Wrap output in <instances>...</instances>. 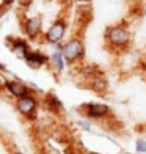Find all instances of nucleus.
<instances>
[{
    "label": "nucleus",
    "mask_w": 146,
    "mask_h": 154,
    "mask_svg": "<svg viewBox=\"0 0 146 154\" xmlns=\"http://www.w3.org/2000/svg\"><path fill=\"white\" fill-rule=\"evenodd\" d=\"M3 90L10 96L14 97V99H19V97H22L25 94H30L32 93V90L27 87L24 82H20V80H6L3 83Z\"/></svg>",
    "instance_id": "obj_7"
},
{
    "label": "nucleus",
    "mask_w": 146,
    "mask_h": 154,
    "mask_svg": "<svg viewBox=\"0 0 146 154\" xmlns=\"http://www.w3.org/2000/svg\"><path fill=\"white\" fill-rule=\"evenodd\" d=\"M135 152L137 154H146V140H143V138L135 140Z\"/></svg>",
    "instance_id": "obj_13"
},
{
    "label": "nucleus",
    "mask_w": 146,
    "mask_h": 154,
    "mask_svg": "<svg viewBox=\"0 0 146 154\" xmlns=\"http://www.w3.org/2000/svg\"><path fill=\"white\" fill-rule=\"evenodd\" d=\"M13 154H24V152H20V151H14V152H13Z\"/></svg>",
    "instance_id": "obj_17"
},
{
    "label": "nucleus",
    "mask_w": 146,
    "mask_h": 154,
    "mask_svg": "<svg viewBox=\"0 0 146 154\" xmlns=\"http://www.w3.org/2000/svg\"><path fill=\"white\" fill-rule=\"evenodd\" d=\"M17 2V0H2V8L5 10V8H10V6H13Z\"/></svg>",
    "instance_id": "obj_15"
},
{
    "label": "nucleus",
    "mask_w": 146,
    "mask_h": 154,
    "mask_svg": "<svg viewBox=\"0 0 146 154\" xmlns=\"http://www.w3.org/2000/svg\"><path fill=\"white\" fill-rule=\"evenodd\" d=\"M24 60L27 63V66L32 68V69H39V68L46 66L47 63H50V58H49L46 54H43L41 51H30L24 57Z\"/></svg>",
    "instance_id": "obj_9"
},
{
    "label": "nucleus",
    "mask_w": 146,
    "mask_h": 154,
    "mask_svg": "<svg viewBox=\"0 0 146 154\" xmlns=\"http://www.w3.org/2000/svg\"><path fill=\"white\" fill-rule=\"evenodd\" d=\"M38 106H39V101H38V97L35 96L33 93L25 94L22 97H19V99H16L17 112L24 118H27V120H35V118H36Z\"/></svg>",
    "instance_id": "obj_4"
},
{
    "label": "nucleus",
    "mask_w": 146,
    "mask_h": 154,
    "mask_svg": "<svg viewBox=\"0 0 146 154\" xmlns=\"http://www.w3.org/2000/svg\"><path fill=\"white\" fill-rule=\"evenodd\" d=\"M79 126H82V129H85V131H90V124H88V123L79 121Z\"/></svg>",
    "instance_id": "obj_16"
},
{
    "label": "nucleus",
    "mask_w": 146,
    "mask_h": 154,
    "mask_svg": "<svg viewBox=\"0 0 146 154\" xmlns=\"http://www.w3.org/2000/svg\"><path fill=\"white\" fill-rule=\"evenodd\" d=\"M33 3V0H17V5L20 6L22 10H27V8H30Z\"/></svg>",
    "instance_id": "obj_14"
},
{
    "label": "nucleus",
    "mask_w": 146,
    "mask_h": 154,
    "mask_svg": "<svg viewBox=\"0 0 146 154\" xmlns=\"http://www.w3.org/2000/svg\"><path fill=\"white\" fill-rule=\"evenodd\" d=\"M6 44L10 46V51L17 55V57H25L32 49H30V44L29 41L24 39V38H14V36H8L6 38Z\"/></svg>",
    "instance_id": "obj_8"
},
{
    "label": "nucleus",
    "mask_w": 146,
    "mask_h": 154,
    "mask_svg": "<svg viewBox=\"0 0 146 154\" xmlns=\"http://www.w3.org/2000/svg\"><path fill=\"white\" fill-rule=\"evenodd\" d=\"M61 49H63L66 63L80 61L85 57V44H83V39L79 36H72L71 39H68L65 44H61Z\"/></svg>",
    "instance_id": "obj_2"
},
{
    "label": "nucleus",
    "mask_w": 146,
    "mask_h": 154,
    "mask_svg": "<svg viewBox=\"0 0 146 154\" xmlns=\"http://www.w3.org/2000/svg\"><path fill=\"white\" fill-rule=\"evenodd\" d=\"M66 32H68L66 20L63 17H58V19H55L52 22V25L49 27V30L43 35V38H44V41L47 44L58 46V44H61L63 38L66 36Z\"/></svg>",
    "instance_id": "obj_3"
},
{
    "label": "nucleus",
    "mask_w": 146,
    "mask_h": 154,
    "mask_svg": "<svg viewBox=\"0 0 146 154\" xmlns=\"http://www.w3.org/2000/svg\"><path fill=\"white\" fill-rule=\"evenodd\" d=\"M50 66L53 68V71L57 74H61L65 71V66H66V58L63 55V49H61V44L55 46V51L50 55Z\"/></svg>",
    "instance_id": "obj_10"
},
{
    "label": "nucleus",
    "mask_w": 146,
    "mask_h": 154,
    "mask_svg": "<svg viewBox=\"0 0 146 154\" xmlns=\"http://www.w3.org/2000/svg\"><path fill=\"white\" fill-rule=\"evenodd\" d=\"M44 106L49 112H52V113H57V112H60L63 109V104H61V101L55 94H47L44 97Z\"/></svg>",
    "instance_id": "obj_12"
},
{
    "label": "nucleus",
    "mask_w": 146,
    "mask_h": 154,
    "mask_svg": "<svg viewBox=\"0 0 146 154\" xmlns=\"http://www.w3.org/2000/svg\"><path fill=\"white\" fill-rule=\"evenodd\" d=\"M69 2V0H61V3H68Z\"/></svg>",
    "instance_id": "obj_18"
},
{
    "label": "nucleus",
    "mask_w": 146,
    "mask_h": 154,
    "mask_svg": "<svg viewBox=\"0 0 146 154\" xmlns=\"http://www.w3.org/2000/svg\"><path fill=\"white\" fill-rule=\"evenodd\" d=\"M88 79H90L88 87L91 88L94 93L104 94V93L107 91V80H105V77H104L101 72L99 74H94V75H90Z\"/></svg>",
    "instance_id": "obj_11"
},
{
    "label": "nucleus",
    "mask_w": 146,
    "mask_h": 154,
    "mask_svg": "<svg viewBox=\"0 0 146 154\" xmlns=\"http://www.w3.org/2000/svg\"><path fill=\"white\" fill-rule=\"evenodd\" d=\"M22 30H24V35L29 39L35 41L38 39L43 33V17L41 16H32V17H27L22 24Z\"/></svg>",
    "instance_id": "obj_5"
},
{
    "label": "nucleus",
    "mask_w": 146,
    "mask_h": 154,
    "mask_svg": "<svg viewBox=\"0 0 146 154\" xmlns=\"http://www.w3.org/2000/svg\"><path fill=\"white\" fill-rule=\"evenodd\" d=\"M130 32L126 25H110L104 32V39L113 51H126L130 44Z\"/></svg>",
    "instance_id": "obj_1"
},
{
    "label": "nucleus",
    "mask_w": 146,
    "mask_h": 154,
    "mask_svg": "<svg viewBox=\"0 0 146 154\" xmlns=\"http://www.w3.org/2000/svg\"><path fill=\"white\" fill-rule=\"evenodd\" d=\"M87 118L90 120H104L110 115V107L101 102H87L80 107Z\"/></svg>",
    "instance_id": "obj_6"
},
{
    "label": "nucleus",
    "mask_w": 146,
    "mask_h": 154,
    "mask_svg": "<svg viewBox=\"0 0 146 154\" xmlns=\"http://www.w3.org/2000/svg\"><path fill=\"white\" fill-rule=\"evenodd\" d=\"M121 154H130V152H121Z\"/></svg>",
    "instance_id": "obj_19"
}]
</instances>
